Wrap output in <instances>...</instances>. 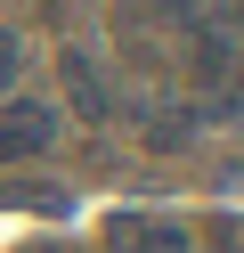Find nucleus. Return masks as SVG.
<instances>
[{"instance_id": "3", "label": "nucleus", "mask_w": 244, "mask_h": 253, "mask_svg": "<svg viewBox=\"0 0 244 253\" xmlns=\"http://www.w3.org/2000/svg\"><path fill=\"white\" fill-rule=\"evenodd\" d=\"M106 253H187V229H179V220L114 212V220H106Z\"/></svg>"}, {"instance_id": "2", "label": "nucleus", "mask_w": 244, "mask_h": 253, "mask_svg": "<svg viewBox=\"0 0 244 253\" xmlns=\"http://www.w3.org/2000/svg\"><path fill=\"white\" fill-rule=\"evenodd\" d=\"M57 82H65V106H73L81 123H106V115H114V98H106V66H98L90 49H65V57H57Z\"/></svg>"}, {"instance_id": "6", "label": "nucleus", "mask_w": 244, "mask_h": 253, "mask_svg": "<svg viewBox=\"0 0 244 253\" xmlns=\"http://www.w3.org/2000/svg\"><path fill=\"white\" fill-rule=\"evenodd\" d=\"M16 74H25V33L0 25V90H16Z\"/></svg>"}, {"instance_id": "7", "label": "nucleus", "mask_w": 244, "mask_h": 253, "mask_svg": "<svg viewBox=\"0 0 244 253\" xmlns=\"http://www.w3.org/2000/svg\"><path fill=\"white\" fill-rule=\"evenodd\" d=\"M155 17H171V25H179V17H187V0H155Z\"/></svg>"}, {"instance_id": "4", "label": "nucleus", "mask_w": 244, "mask_h": 253, "mask_svg": "<svg viewBox=\"0 0 244 253\" xmlns=\"http://www.w3.org/2000/svg\"><path fill=\"white\" fill-rule=\"evenodd\" d=\"M139 131H146V147H187L195 115H179V106H139Z\"/></svg>"}, {"instance_id": "1", "label": "nucleus", "mask_w": 244, "mask_h": 253, "mask_svg": "<svg viewBox=\"0 0 244 253\" xmlns=\"http://www.w3.org/2000/svg\"><path fill=\"white\" fill-rule=\"evenodd\" d=\"M49 147H57V115L41 98H8L0 106V164H33Z\"/></svg>"}, {"instance_id": "5", "label": "nucleus", "mask_w": 244, "mask_h": 253, "mask_svg": "<svg viewBox=\"0 0 244 253\" xmlns=\"http://www.w3.org/2000/svg\"><path fill=\"white\" fill-rule=\"evenodd\" d=\"M0 204H25V212H57V204H65V188H49V180H8V188H0Z\"/></svg>"}]
</instances>
